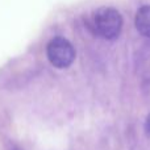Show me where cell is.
I'll return each mask as SVG.
<instances>
[{"instance_id":"cell-1","label":"cell","mask_w":150,"mask_h":150,"mask_svg":"<svg viewBox=\"0 0 150 150\" xmlns=\"http://www.w3.org/2000/svg\"><path fill=\"white\" fill-rule=\"evenodd\" d=\"M90 29L104 40L119 37L122 28V17L117 9L112 7H100L93 11L88 21Z\"/></svg>"},{"instance_id":"cell-2","label":"cell","mask_w":150,"mask_h":150,"mask_svg":"<svg viewBox=\"0 0 150 150\" xmlns=\"http://www.w3.org/2000/svg\"><path fill=\"white\" fill-rule=\"evenodd\" d=\"M46 55L54 67L66 69L74 62L75 49L65 37H54L46 46Z\"/></svg>"},{"instance_id":"cell-3","label":"cell","mask_w":150,"mask_h":150,"mask_svg":"<svg viewBox=\"0 0 150 150\" xmlns=\"http://www.w3.org/2000/svg\"><path fill=\"white\" fill-rule=\"evenodd\" d=\"M134 25L144 37L150 38V5H142L137 11Z\"/></svg>"},{"instance_id":"cell-4","label":"cell","mask_w":150,"mask_h":150,"mask_svg":"<svg viewBox=\"0 0 150 150\" xmlns=\"http://www.w3.org/2000/svg\"><path fill=\"white\" fill-rule=\"evenodd\" d=\"M145 129H146V132H148V134L150 136V113H149V116L146 117V122H145Z\"/></svg>"},{"instance_id":"cell-5","label":"cell","mask_w":150,"mask_h":150,"mask_svg":"<svg viewBox=\"0 0 150 150\" xmlns=\"http://www.w3.org/2000/svg\"><path fill=\"white\" fill-rule=\"evenodd\" d=\"M9 150H23V149L18 148V146H16V145H11L9 146Z\"/></svg>"}]
</instances>
